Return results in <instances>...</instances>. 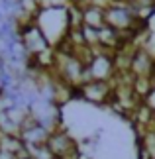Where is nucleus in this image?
<instances>
[{"label": "nucleus", "mask_w": 155, "mask_h": 159, "mask_svg": "<svg viewBox=\"0 0 155 159\" xmlns=\"http://www.w3.org/2000/svg\"><path fill=\"white\" fill-rule=\"evenodd\" d=\"M84 98H89L92 102H104L110 94V87L106 81H86L83 83V89H80Z\"/></svg>", "instance_id": "f257e3e1"}]
</instances>
